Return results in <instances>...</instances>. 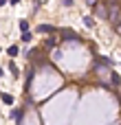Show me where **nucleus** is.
<instances>
[{"instance_id": "obj_2", "label": "nucleus", "mask_w": 121, "mask_h": 125, "mask_svg": "<svg viewBox=\"0 0 121 125\" xmlns=\"http://www.w3.org/2000/svg\"><path fill=\"white\" fill-rule=\"evenodd\" d=\"M7 55H9V57H18V55H20V46H18V44H11V46L7 48Z\"/></svg>"}, {"instance_id": "obj_15", "label": "nucleus", "mask_w": 121, "mask_h": 125, "mask_svg": "<svg viewBox=\"0 0 121 125\" xmlns=\"http://www.w3.org/2000/svg\"><path fill=\"white\" fill-rule=\"evenodd\" d=\"M0 53H2V51H0Z\"/></svg>"}, {"instance_id": "obj_12", "label": "nucleus", "mask_w": 121, "mask_h": 125, "mask_svg": "<svg viewBox=\"0 0 121 125\" xmlns=\"http://www.w3.org/2000/svg\"><path fill=\"white\" fill-rule=\"evenodd\" d=\"M86 2H88V4H95V2H97V0H86Z\"/></svg>"}, {"instance_id": "obj_5", "label": "nucleus", "mask_w": 121, "mask_h": 125, "mask_svg": "<svg viewBox=\"0 0 121 125\" xmlns=\"http://www.w3.org/2000/svg\"><path fill=\"white\" fill-rule=\"evenodd\" d=\"M31 40H33V35H31V31H24V33H22V42H24V44H29Z\"/></svg>"}, {"instance_id": "obj_14", "label": "nucleus", "mask_w": 121, "mask_h": 125, "mask_svg": "<svg viewBox=\"0 0 121 125\" xmlns=\"http://www.w3.org/2000/svg\"><path fill=\"white\" fill-rule=\"evenodd\" d=\"M2 75H4V68H0V77H2Z\"/></svg>"}, {"instance_id": "obj_9", "label": "nucleus", "mask_w": 121, "mask_h": 125, "mask_svg": "<svg viewBox=\"0 0 121 125\" xmlns=\"http://www.w3.org/2000/svg\"><path fill=\"white\" fill-rule=\"evenodd\" d=\"M20 31H22V33L29 31V22H26V20H20Z\"/></svg>"}, {"instance_id": "obj_11", "label": "nucleus", "mask_w": 121, "mask_h": 125, "mask_svg": "<svg viewBox=\"0 0 121 125\" xmlns=\"http://www.w3.org/2000/svg\"><path fill=\"white\" fill-rule=\"evenodd\" d=\"M9 2H11V4H18V2H20V0H9Z\"/></svg>"}, {"instance_id": "obj_1", "label": "nucleus", "mask_w": 121, "mask_h": 125, "mask_svg": "<svg viewBox=\"0 0 121 125\" xmlns=\"http://www.w3.org/2000/svg\"><path fill=\"white\" fill-rule=\"evenodd\" d=\"M95 70H97V75L101 77V83H104V86H110V77H112V70H110L108 66H99V64L95 66Z\"/></svg>"}, {"instance_id": "obj_7", "label": "nucleus", "mask_w": 121, "mask_h": 125, "mask_svg": "<svg viewBox=\"0 0 121 125\" xmlns=\"http://www.w3.org/2000/svg\"><path fill=\"white\" fill-rule=\"evenodd\" d=\"M97 15H101V18H108V9H106V7H97Z\"/></svg>"}, {"instance_id": "obj_13", "label": "nucleus", "mask_w": 121, "mask_h": 125, "mask_svg": "<svg viewBox=\"0 0 121 125\" xmlns=\"http://www.w3.org/2000/svg\"><path fill=\"white\" fill-rule=\"evenodd\" d=\"M7 2H9V0H0V7H2V4H7Z\"/></svg>"}, {"instance_id": "obj_10", "label": "nucleus", "mask_w": 121, "mask_h": 125, "mask_svg": "<svg viewBox=\"0 0 121 125\" xmlns=\"http://www.w3.org/2000/svg\"><path fill=\"white\" fill-rule=\"evenodd\" d=\"M62 4H64V7H71V4H73V0H62Z\"/></svg>"}, {"instance_id": "obj_4", "label": "nucleus", "mask_w": 121, "mask_h": 125, "mask_svg": "<svg viewBox=\"0 0 121 125\" xmlns=\"http://www.w3.org/2000/svg\"><path fill=\"white\" fill-rule=\"evenodd\" d=\"M0 99H2V103H7V105H11V103H13V97H11V94H7V92H4V94H0Z\"/></svg>"}, {"instance_id": "obj_8", "label": "nucleus", "mask_w": 121, "mask_h": 125, "mask_svg": "<svg viewBox=\"0 0 121 125\" xmlns=\"http://www.w3.org/2000/svg\"><path fill=\"white\" fill-rule=\"evenodd\" d=\"M84 24H86L88 29H93V26H95V20H93L90 15H86V18H84Z\"/></svg>"}, {"instance_id": "obj_3", "label": "nucleus", "mask_w": 121, "mask_h": 125, "mask_svg": "<svg viewBox=\"0 0 121 125\" xmlns=\"http://www.w3.org/2000/svg\"><path fill=\"white\" fill-rule=\"evenodd\" d=\"M53 31H55V29H53L51 24H40V26H37V33H53Z\"/></svg>"}, {"instance_id": "obj_6", "label": "nucleus", "mask_w": 121, "mask_h": 125, "mask_svg": "<svg viewBox=\"0 0 121 125\" xmlns=\"http://www.w3.org/2000/svg\"><path fill=\"white\" fill-rule=\"evenodd\" d=\"M9 70H11V75H13V77H18V75H20V70H18V66H15L13 62H9Z\"/></svg>"}]
</instances>
